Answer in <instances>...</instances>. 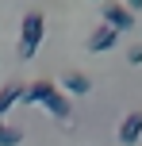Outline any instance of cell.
<instances>
[{
	"instance_id": "cell-8",
	"label": "cell",
	"mask_w": 142,
	"mask_h": 146,
	"mask_svg": "<svg viewBox=\"0 0 142 146\" xmlns=\"http://www.w3.org/2000/svg\"><path fill=\"white\" fill-rule=\"evenodd\" d=\"M19 139H23V131H19V127L0 123V146H19Z\"/></svg>"
},
{
	"instance_id": "cell-4",
	"label": "cell",
	"mask_w": 142,
	"mask_h": 146,
	"mask_svg": "<svg viewBox=\"0 0 142 146\" xmlns=\"http://www.w3.org/2000/svg\"><path fill=\"white\" fill-rule=\"evenodd\" d=\"M115 38H119V31H115V27H108V23H100V27L89 35V42H85V46H89L92 54H100V50H112V46H115Z\"/></svg>"
},
{
	"instance_id": "cell-7",
	"label": "cell",
	"mask_w": 142,
	"mask_h": 146,
	"mask_svg": "<svg viewBox=\"0 0 142 146\" xmlns=\"http://www.w3.org/2000/svg\"><path fill=\"white\" fill-rule=\"evenodd\" d=\"M15 100H23V85H0V115H4Z\"/></svg>"
},
{
	"instance_id": "cell-1",
	"label": "cell",
	"mask_w": 142,
	"mask_h": 146,
	"mask_svg": "<svg viewBox=\"0 0 142 146\" xmlns=\"http://www.w3.org/2000/svg\"><path fill=\"white\" fill-rule=\"evenodd\" d=\"M23 100H31V104H42L50 115H58V119H69V96L61 92L54 81H35V85H27L23 88Z\"/></svg>"
},
{
	"instance_id": "cell-10",
	"label": "cell",
	"mask_w": 142,
	"mask_h": 146,
	"mask_svg": "<svg viewBox=\"0 0 142 146\" xmlns=\"http://www.w3.org/2000/svg\"><path fill=\"white\" fill-rule=\"evenodd\" d=\"M123 4H127L131 12H138V8H142V0H123Z\"/></svg>"
},
{
	"instance_id": "cell-3",
	"label": "cell",
	"mask_w": 142,
	"mask_h": 146,
	"mask_svg": "<svg viewBox=\"0 0 142 146\" xmlns=\"http://www.w3.org/2000/svg\"><path fill=\"white\" fill-rule=\"evenodd\" d=\"M104 23L115 31H131L135 27V12L127 4H119V0H104Z\"/></svg>"
},
{
	"instance_id": "cell-11",
	"label": "cell",
	"mask_w": 142,
	"mask_h": 146,
	"mask_svg": "<svg viewBox=\"0 0 142 146\" xmlns=\"http://www.w3.org/2000/svg\"><path fill=\"white\" fill-rule=\"evenodd\" d=\"M100 4H104V0H100Z\"/></svg>"
},
{
	"instance_id": "cell-5",
	"label": "cell",
	"mask_w": 142,
	"mask_h": 146,
	"mask_svg": "<svg viewBox=\"0 0 142 146\" xmlns=\"http://www.w3.org/2000/svg\"><path fill=\"white\" fill-rule=\"evenodd\" d=\"M138 135H142V111L123 115V123H119V142H123V146H135Z\"/></svg>"
},
{
	"instance_id": "cell-2",
	"label": "cell",
	"mask_w": 142,
	"mask_h": 146,
	"mask_svg": "<svg viewBox=\"0 0 142 146\" xmlns=\"http://www.w3.org/2000/svg\"><path fill=\"white\" fill-rule=\"evenodd\" d=\"M42 35H46L42 12H27L23 15V27H19V58H35V50L42 46Z\"/></svg>"
},
{
	"instance_id": "cell-9",
	"label": "cell",
	"mask_w": 142,
	"mask_h": 146,
	"mask_svg": "<svg viewBox=\"0 0 142 146\" xmlns=\"http://www.w3.org/2000/svg\"><path fill=\"white\" fill-rule=\"evenodd\" d=\"M127 62H131V66H142V42H135L127 50Z\"/></svg>"
},
{
	"instance_id": "cell-6",
	"label": "cell",
	"mask_w": 142,
	"mask_h": 146,
	"mask_svg": "<svg viewBox=\"0 0 142 146\" xmlns=\"http://www.w3.org/2000/svg\"><path fill=\"white\" fill-rule=\"evenodd\" d=\"M61 88H65V92H73V96H85V92H92V81H89V73L69 69L65 77H61Z\"/></svg>"
}]
</instances>
